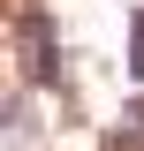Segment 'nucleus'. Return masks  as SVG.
Here are the masks:
<instances>
[{
	"instance_id": "2",
	"label": "nucleus",
	"mask_w": 144,
	"mask_h": 151,
	"mask_svg": "<svg viewBox=\"0 0 144 151\" xmlns=\"http://www.w3.org/2000/svg\"><path fill=\"white\" fill-rule=\"evenodd\" d=\"M129 60H137V76H144V15H137V30H129Z\"/></svg>"
},
{
	"instance_id": "1",
	"label": "nucleus",
	"mask_w": 144,
	"mask_h": 151,
	"mask_svg": "<svg viewBox=\"0 0 144 151\" xmlns=\"http://www.w3.org/2000/svg\"><path fill=\"white\" fill-rule=\"evenodd\" d=\"M137 144H144V106H129L121 113V151H137Z\"/></svg>"
}]
</instances>
